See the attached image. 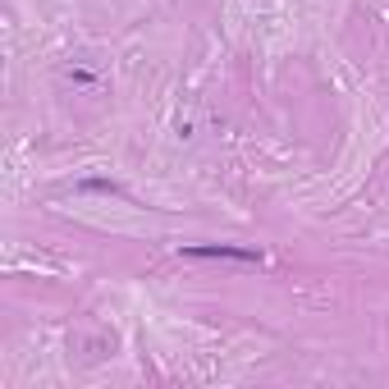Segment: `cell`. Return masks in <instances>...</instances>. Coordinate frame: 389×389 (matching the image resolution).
Returning a JSON list of instances; mask_svg holds the SVG:
<instances>
[{"label": "cell", "instance_id": "obj_1", "mask_svg": "<svg viewBox=\"0 0 389 389\" xmlns=\"http://www.w3.org/2000/svg\"><path fill=\"white\" fill-rule=\"evenodd\" d=\"M179 257H202V261H248V266H261L266 252L261 248H233V243H183Z\"/></svg>", "mask_w": 389, "mask_h": 389}]
</instances>
